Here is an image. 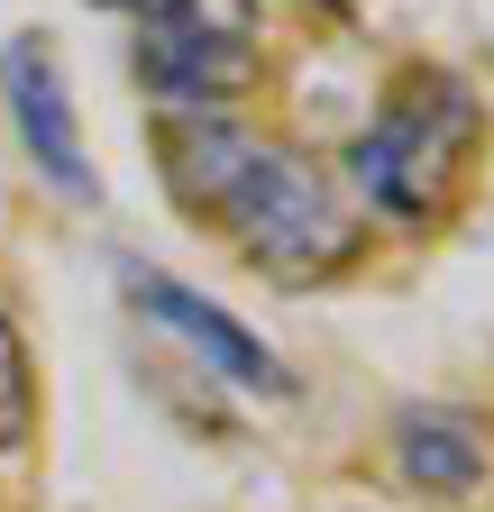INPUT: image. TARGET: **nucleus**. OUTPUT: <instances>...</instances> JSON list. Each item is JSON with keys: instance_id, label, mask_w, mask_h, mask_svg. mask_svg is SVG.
I'll list each match as a JSON object with an SVG mask.
<instances>
[{"instance_id": "nucleus-4", "label": "nucleus", "mask_w": 494, "mask_h": 512, "mask_svg": "<svg viewBox=\"0 0 494 512\" xmlns=\"http://www.w3.org/2000/svg\"><path fill=\"white\" fill-rule=\"evenodd\" d=\"M0 83H10V119H19L28 156H37L55 183H65V192H92V174H83V138H74V119H65V83H55V46H46L37 28L10 37Z\"/></svg>"}, {"instance_id": "nucleus-7", "label": "nucleus", "mask_w": 494, "mask_h": 512, "mask_svg": "<svg viewBox=\"0 0 494 512\" xmlns=\"http://www.w3.org/2000/svg\"><path fill=\"white\" fill-rule=\"evenodd\" d=\"M28 448V348L10 330V311H0V467H10Z\"/></svg>"}, {"instance_id": "nucleus-3", "label": "nucleus", "mask_w": 494, "mask_h": 512, "mask_svg": "<svg viewBox=\"0 0 494 512\" xmlns=\"http://www.w3.org/2000/svg\"><path fill=\"white\" fill-rule=\"evenodd\" d=\"M138 74L147 92L211 119L220 101L257 83V46H247V28H138Z\"/></svg>"}, {"instance_id": "nucleus-1", "label": "nucleus", "mask_w": 494, "mask_h": 512, "mask_svg": "<svg viewBox=\"0 0 494 512\" xmlns=\"http://www.w3.org/2000/svg\"><path fill=\"white\" fill-rule=\"evenodd\" d=\"M165 165H174L183 202L211 211L284 284H321V275H339L357 256V220L330 192V174L284 156V147H266V138H247V128H229V119H202V110L174 119L165 128Z\"/></svg>"}, {"instance_id": "nucleus-6", "label": "nucleus", "mask_w": 494, "mask_h": 512, "mask_svg": "<svg viewBox=\"0 0 494 512\" xmlns=\"http://www.w3.org/2000/svg\"><path fill=\"white\" fill-rule=\"evenodd\" d=\"M394 448H403V476L430 485V494H467V485L485 476V421H476V412L421 403V412H403Z\"/></svg>"}, {"instance_id": "nucleus-8", "label": "nucleus", "mask_w": 494, "mask_h": 512, "mask_svg": "<svg viewBox=\"0 0 494 512\" xmlns=\"http://www.w3.org/2000/svg\"><path fill=\"white\" fill-rule=\"evenodd\" d=\"M101 10H129L138 28H247V0H101Z\"/></svg>"}, {"instance_id": "nucleus-5", "label": "nucleus", "mask_w": 494, "mask_h": 512, "mask_svg": "<svg viewBox=\"0 0 494 512\" xmlns=\"http://www.w3.org/2000/svg\"><path fill=\"white\" fill-rule=\"evenodd\" d=\"M129 293L147 302V320H165V330H183V339H193L220 375H238L247 384V394H284V366L257 348V339H247L238 330V320H220L202 293H183V284H165V275H129Z\"/></svg>"}, {"instance_id": "nucleus-2", "label": "nucleus", "mask_w": 494, "mask_h": 512, "mask_svg": "<svg viewBox=\"0 0 494 512\" xmlns=\"http://www.w3.org/2000/svg\"><path fill=\"white\" fill-rule=\"evenodd\" d=\"M467 128H476V101H467L458 74H403V92L385 101V119L357 138L348 174H357V192L376 211L430 220V211H440V192H449V165L467 147Z\"/></svg>"}]
</instances>
